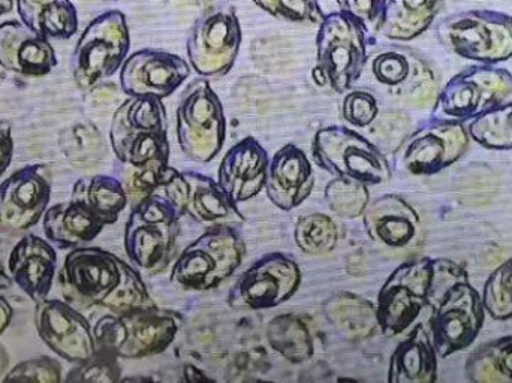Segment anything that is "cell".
<instances>
[{
	"label": "cell",
	"instance_id": "6da1fadb",
	"mask_svg": "<svg viewBox=\"0 0 512 383\" xmlns=\"http://www.w3.org/2000/svg\"><path fill=\"white\" fill-rule=\"evenodd\" d=\"M367 29L345 12L325 14L316 35L313 78L336 93H346L360 80L369 62Z\"/></svg>",
	"mask_w": 512,
	"mask_h": 383
},
{
	"label": "cell",
	"instance_id": "7a4b0ae2",
	"mask_svg": "<svg viewBox=\"0 0 512 383\" xmlns=\"http://www.w3.org/2000/svg\"><path fill=\"white\" fill-rule=\"evenodd\" d=\"M180 318L171 310L150 306L126 313L102 316L95 327L96 349L122 360H141L161 354L176 339Z\"/></svg>",
	"mask_w": 512,
	"mask_h": 383
},
{
	"label": "cell",
	"instance_id": "3957f363",
	"mask_svg": "<svg viewBox=\"0 0 512 383\" xmlns=\"http://www.w3.org/2000/svg\"><path fill=\"white\" fill-rule=\"evenodd\" d=\"M110 141L123 165L168 164V120L161 99L129 96L111 120Z\"/></svg>",
	"mask_w": 512,
	"mask_h": 383
},
{
	"label": "cell",
	"instance_id": "277c9868",
	"mask_svg": "<svg viewBox=\"0 0 512 383\" xmlns=\"http://www.w3.org/2000/svg\"><path fill=\"white\" fill-rule=\"evenodd\" d=\"M436 36L451 53L481 65H498L512 57V17L504 12H456L439 21Z\"/></svg>",
	"mask_w": 512,
	"mask_h": 383
},
{
	"label": "cell",
	"instance_id": "5b68a950",
	"mask_svg": "<svg viewBox=\"0 0 512 383\" xmlns=\"http://www.w3.org/2000/svg\"><path fill=\"white\" fill-rule=\"evenodd\" d=\"M246 246L228 225H213L186 247L171 273V282L185 291H209L236 273Z\"/></svg>",
	"mask_w": 512,
	"mask_h": 383
},
{
	"label": "cell",
	"instance_id": "8992f818",
	"mask_svg": "<svg viewBox=\"0 0 512 383\" xmlns=\"http://www.w3.org/2000/svg\"><path fill=\"white\" fill-rule=\"evenodd\" d=\"M315 164L331 176L354 180L369 186L391 179V168L384 153L363 135L346 126L319 129L313 137Z\"/></svg>",
	"mask_w": 512,
	"mask_h": 383
},
{
	"label": "cell",
	"instance_id": "52a82bcc",
	"mask_svg": "<svg viewBox=\"0 0 512 383\" xmlns=\"http://www.w3.org/2000/svg\"><path fill=\"white\" fill-rule=\"evenodd\" d=\"M131 48L128 20L119 9L90 21L75 44L72 75L81 90H90L122 68Z\"/></svg>",
	"mask_w": 512,
	"mask_h": 383
},
{
	"label": "cell",
	"instance_id": "ba28073f",
	"mask_svg": "<svg viewBox=\"0 0 512 383\" xmlns=\"http://www.w3.org/2000/svg\"><path fill=\"white\" fill-rule=\"evenodd\" d=\"M176 132L180 150L200 164L213 161L224 147L227 137L224 107L204 78L192 81L180 96Z\"/></svg>",
	"mask_w": 512,
	"mask_h": 383
},
{
	"label": "cell",
	"instance_id": "9c48e42d",
	"mask_svg": "<svg viewBox=\"0 0 512 383\" xmlns=\"http://www.w3.org/2000/svg\"><path fill=\"white\" fill-rule=\"evenodd\" d=\"M512 93V74L496 65H477L454 75L433 105L435 119L465 123L477 119Z\"/></svg>",
	"mask_w": 512,
	"mask_h": 383
},
{
	"label": "cell",
	"instance_id": "30bf717a",
	"mask_svg": "<svg viewBox=\"0 0 512 383\" xmlns=\"http://www.w3.org/2000/svg\"><path fill=\"white\" fill-rule=\"evenodd\" d=\"M243 32L236 8L227 3L207 8L189 33L188 60L201 77H222L233 69Z\"/></svg>",
	"mask_w": 512,
	"mask_h": 383
},
{
	"label": "cell",
	"instance_id": "8fae6325",
	"mask_svg": "<svg viewBox=\"0 0 512 383\" xmlns=\"http://www.w3.org/2000/svg\"><path fill=\"white\" fill-rule=\"evenodd\" d=\"M433 259L418 258L397 267L379 291L376 301L379 330L387 337L405 333L430 306Z\"/></svg>",
	"mask_w": 512,
	"mask_h": 383
},
{
	"label": "cell",
	"instance_id": "7c38bea8",
	"mask_svg": "<svg viewBox=\"0 0 512 383\" xmlns=\"http://www.w3.org/2000/svg\"><path fill=\"white\" fill-rule=\"evenodd\" d=\"M125 265L122 259L99 247H75L60 267V292L74 307H102L122 282Z\"/></svg>",
	"mask_w": 512,
	"mask_h": 383
},
{
	"label": "cell",
	"instance_id": "4fadbf2b",
	"mask_svg": "<svg viewBox=\"0 0 512 383\" xmlns=\"http://www.w3.org/2000/svg\"><path fill=\"white\" fill-rule=\"evenodd\" d=\"M430 336L439 358L469 348L484 325V306L469 279L451 285L432 306Z\"/></svg>",
	"mask_w": 512,
	"mask_h": 383
},
{
	"label": "cell",
	"instance_id": "5bb4252c",
	"mask_svg": "<svg viewBox=\"0 0 512 383\" xmlns=\"http://www.w3.org/2000/svg\"><path fill=\"white\" fill-rule=\"evenodd\" d=\"M373 80L393 98L423 108L435 105L438 77L435 69L417 51L391 45L376 51L369 59Z\"/></svg>",
	"mask_w": 512,
	"mask_h": 383
},
{
	"label": "cell",
	"instance_id": "9a60e30c",
	"mask_svg": "<svg viewBox=\"0 0 512 383\" xmlns=\"http://www.w3.org/2000/svg\"><path fill=\"white\" fill-rule=\"evenodd\" d=\"M301 271L297 262L273 252L255 261L234 283L228 304L239 310H265L280 306L297 292Z\"/></svg>",
	"mask_w": 512,
	"mask_h": 383
},
{
	"label": "cell",
	"instance_id": "2e32d148",
	"mask_svg": "<svg viewBox=\"0 0 512 383\" xmlns=\"http://www.w3.org/2000/svg\"><path fill=\"white\" fill-rule=\"evenodd\" d=\"M36 333L51 352L72 364L95 355L96 340L89 321L68 301H38L33 313Z\"/></svg>",
	"mask_w": 512,
	"mask_h": 383
},
{
	"label": "cell",
	"instance_id": "e0dca14e",
	"mask_svg": "<svg viewBox=\"0 0 512 383\" xmlns=\"http://www.w3.org/2000/svg\"><path fill=\"white\" fill-rule=\"evenodd\" d=\"M468 144L469 132L463 123L433 117L409 138L402 164L414 176H433L459 161Z\"/></svg>",
	"mask_w": 512,
	"mask_h": 383
},
{
	"label": "cell",
	"instance_id": "ac0fdd59",
	"mask_svg": "<svg viewBox=\"0 0 512 383\" xmlns=\"http://www.w3.org/2000/svg\"><path fill=\"white\" fill-rule=\"evenodd\" d=\"M191 74L183 57L168 51L143 48L126 57L120 68V87L128 96L165 99Z\"/></svg>",
	"mask_w": 512,
	"mask_h": 383
},
{
	"label": "cell",
	"instance_id": "d6986e66",
	"mask_svg": "<svg viewBox=\"0 0 512 383\" xmlns=\"http://www.w3.org/2000/svg\"><path fill=\"white\" fill-rule=\"evenodd\" d=\"M51 198V174L47 165H27L0 185V226L23 232L44 217Z\"/></svg>",
	"mask_w": 512,
	"mask_h": 383
},
{
	"label": "cell",
	"instance_id": "ffe728a7",
	"mask_svg": "<svg viewBox=\"0 0 512 383\" xmlns=\"http://www.w3.org/2000/svg\"><path fill=\"white\" fill-rule=\"evenodd\" d=\"M364 228L373 243L394 252H411L423 243L420 214L399 195H382L367 204Z\"/></svg>",
	"mask_w": 512,
	"mask_h": 383
},
{
	"label": "cell",
	"instance_id": "44dd1931",
	"mask_svg": "<svg viewBox=\"0 0 512 383\" xmlns=\"http://www.w3.org/2000/svg\"><path fill=\"white\" fill-rule=\"evenodd\" d=\"M56 273V247L38 235H24L9 253L8 274L12 283L33 303L48 297Z\"/></svg>",
	"mask_w": 512,
	"mask_h": 383
},
{
	"label": "cell",
	"instance_id": "7402d4cb",
	"mask_svg": "<svg viewBox=\"0 0 512 383\" xmlns=\"http://www.w3.org/2000/svg\"><path fill=\"white\" fill-rule=\"evenodd\" d=\"M315 186V171L306 153L286 144L270 159L264 189L271 204L283 211L303 204Z\"/></svg>",
	"mask_w": 512,
	"mask_h": 383
},
{
	"label": "cell",
	"instance_id": "603a6c76",
	"mask_svg": "<svg viewBox=\"0 0 512 383\" xmlns=\"http://www.w3.org/2000/svg\"><path fill=\"white\" fill-rule=\"evenodd\" d=\"M0 66L23 77H45L57 66L50 39L38 35L21 21L0 24Z\"/></svg>",
	"mask_w": 512,
	"mask_h": 383
},
{
	"label": "cell",
	"instance_id": "cb8c5ba5",
	"mask_svg": "<svg viewBox=\"0 0 512 383\" xmlns=\"http://www.w3.org/2000/svg\"><path fill=\"white\" fill-rule=\"evenodd\" d=\"M268 164L267 150L254 137L245 138L222 159L218 183L234 205L249 201L264 188Z\"/></svg>",
	"mask_w": 512,
	"mask_h": 383
},
{
	"label": "cell",
	"instance_id": "d4e9b609",
	"mask_svg": "<svg viewBox=\"0 0 512 383\" xmlns=\"http://www.w3.org/2000/svg\"><path fill=\"white\" fill-rule=\"evenodd\" d=\"M177 223L149 222L131 213L125 228V250L132 264L146 273H161L173 258Z\"/></svg>",
	"mask_w": 512,
	"mask_h": 383
},
{
	"label": "cell",
	"instance_id": "484cf974",
	"mask_svg": "<svg viewBox=\"0 0 512 383\" xmlns=\"http://www.w3.org/2000/svg\"><path fill=\"white\" fill-rule=\"evenodd\" d=\"M45 237L59 249H75L95 240L105 223L92 213L83 202L71 198L47 208L42 217Z\"/></svg>",
	"mask_w": 512,
	"mask_h": 383
},
{
	"label": "cell",
	"instance_id": "4316f807",
	"mask_svg": "<svg viewBox=\"0 0 512 383\" xmlns=\"http://www.w3.org/2000/svg\"><path fill=\"white\" fill-rule=\"evenodd\" d=\"M438 358L429 331L424 325H417L391 355L388 382H435L438 379Z\"/></svg>",
	"mask_w": 512,
	"mask_h": 383
},
{
	"label": "cell",
	"instance_id": "83f0119b",
	"mask_svg": "<svg viewBox=\"0 0 512 383\" xmlns=\"http://www.w3.org/2000/svg\"><path fill=\"white\" fill-rule=\"evenodd\" d=\"M447 0H388L378 33L391 41H412L436 20Z\"/></svg>",
	"mask_w": 512,
	"mask_h": 383
},
{
	"label": "cell",
	"instance_id": "f1b7e54d",
	"mask_svg": "<svg viewBox=\"0 0 512 383\" xmlns=\"http://www.w3.org/2000/svg\"><path fill=\"white\" fill-rule=\"evenodd\" d=\"M188 199L189 186L185 174L167 165L161 183L132 205L131 213L149 222L177 223L186 214Z\"/></svg>",
	"mask_w": 512,
	"mask_h": 383
},
{
	"label": "cell",
	"instance_id": "f546056e",
	"mask_svg": "<svg viewBox=\"0 0 512 383\" xmlns=\"http://www.w3.org/2000/svg\"><path fill=\"white\" fill-rule=\"evenodd\" d=\"M18 15L29 29L47 39H69L78 29L71 0H17Z\"/></svg>",
	"mask_w": 512,
	"mask_h": 383
},
{
	"label": "cell",
	"instance_id": "4dcf8cb0",
	"mask_svg": "<svg viewBox=\"0 0 512 383\" xmlns=\"http://www.w3.org/2000/svg\"><path fill=\"white\" fill-rule=\"evenodd\" d=\"M189 186L186 214L204 225H225L231 220H243L242 213L228 199L221 185L198 173H185Z\"/></svg>",
	"mask_w": 512,
	"mask_h": 383
},
{
	"label": "cell",
	"instance_id": "1f68e13d",
	"mask_svg": "<svg viewBox=\"0 0 512 383\" xmlns=\"http://www.w3.org/2000/svg\"><path fill=\"white\" fill-rule=\"evenodd\" d=\"M333 327L349 340H366L379 328L376 306L355 294L334 295L324 306Z\"/></svg>",
	"mask_w": 512,
	"mask_h": 383
},
{
	"label": "cell",
	"instance_id": "d6a6232c",
	"mask_svg": "<svg viewBox=\"0 0 512 383\" xmlns=\"http://www.w3.org/2000/svg\"><path fill=\"white\" fill-rule=\"evenodd\" d=\"M71 198L83 202L105 226L116 223L120 213L129 204L122 180L105 174L78 180L72 188Z\"/></svg>",
	"mask_w": 512,
	"mask_h": 383
},
{
	"label": "cell",
	"instance_id": "836d02e7",
	"mask_svg": "<svg viewBox=\"0 0 512 383\" xmlns=\"http://www.w3.org/2000/svg\"><path fill=\"white\" fill-rule=\"evenodd\" d=\"M267 342L288 363H306L312 358L313 339L307 325L292 313L271 319L267 327Z\"/></svg>",
	"mask_w": 512,
	"mask_h": 383
},
{
	"label": "cell",
	"instance_id": "e575fe53",
	"mask_svg": "<svg viewBox=\"0 0 512 383\" xmlns=\"http://www.w3.org/2000/svg\"><path fill=\"white\" fill-rule=\"evenodd\" d=\"M469 381L512 383V336L478 346L465 364Z\"/></svg>",
	"mask_w": 512,
	"mask_h": 383
},
{
	"label": "cell",
	"instance_id": "d590c367",
	"mask_svg": "<svg viewBox=\"0 0 512 383\" xmlns=\"http://www.w3.org/2000/svg\"><path fill=\"white\" fill-rule=\"evenodd\" d=\"M469 137L490 150H512V101L496 105L472 120Z\"/></svg>",
	"mask_w": 512,
	"mask_h": 383
},
{
	"label": "cell",
	"instance_id": "8d00e7d4",
	"mask_svg": "<svg viewBox=\"0 0 512 383\" xmlns=\"http://www.w3.org/2000/svg\"><path fill=\"white\" fill-rule=\"evenodd\" d=\"M295 244L306 255L324 256L333 252L339 241V229L330 216L310 213L295 225Z\"/></svg>",
	"mask_w": 512,
	"mask_h": 383
},
{
	"label": "cell",
	"instance_id": "74e56055",
	"mask_svg": "<svg viewBox=\"0 0 512 383\" xmlns=\"http://www.w3.org/2000/svg\"><path fill=\"white\" fill-rule=\"evenodd\" d=\"M324 199L331 213L340 219H357L363 216L367 204L370 202L369 191L363 183L354 180L334 177L325 186Z\"/></svg>",
	"mask_w": 512,
	"mask_h": 383
},
{
	"label": "cell",
	"instance_id": "f35d334b",
	"mask_svg": "<svg viewBox=\"0 0 512 383\" xmlns=\"http://www.w3.org/2000/svg\"><path fill=\"white\" fill-rule=\"evenodd\" d=\"M481 301L484 310L496 321L512 319V258L490 274Z\"/></svg>",
	"mask_w": 512,
	"mask_h": 383
},
{
	"label": "cell",
	"instance_id": "ab89813d",
	"mask_svg": "<svg viewBox=\"0 0 512 383\" xmlns=\"http://www.w3.org/2000/svg\"><path fill=\"white\" fill-rule=\"evenodd\" d=\"M155 306L146 283L141 279L140 274L126 264L123 270L122 282L119 283L113 294L102 304L104 309L111 313H126L132 310L144 309V307Z\"/></svg>",
	"mask_w": 512,
	"mask_h": 383
},
{
	"label": "cell",
	"instance_id": "60d3db41",
	"mask_svg": "<svg viewBox=\"0 0 512 383\" xmlns=\"http://www.w3.org/2000/svg\"><path fill=\"white\" fill-rule=\"evenodd\" d=\"M268 14L289 23L318 26L325 12L318 0H252Z\"/></svg>",
	"mask_w": 512,
	"mask_h": 383
},
{
	"label": "cell",
	"instance_id": "b9f144b4",
	"mask_svg": "<svg viewBox=\"0 0 512 383\" xmlns=\"http://www.w3.org/2000/svg\"><path fill=\"white\" fill-rule=\"evenodd\" d=\"M119 358L104 349H96L95 355L84 363L75 364L66 376V382H117L120 379Z\"/></svg>",
	"mask_w": 512,
	"mask_h": 383
},
{
	"label": "cell",
	"instance_id": "7bdbcfd3",
	"mask_svg": "<svg viewBox=\"0 0 512 383\" xmlns=\"http://www.w3.org/2000/svg\"><path fill=\"white\" fill-rule=\"evenodd\" d=\"M168 164L149 162L144 165H123L122 183L128 193L129 202L137 204L141 198L161 183L162 174Z\"/></svg>",
	"mask_w": 512,
	"mask_h": 383
},
{
	"label": "cell",
	"instance_id": "ee69618b",
	"mask_svg": "<svg viewBox=\"0 0 512 383\" xmlns=\"http://www.w3.org/2000/svg\"><path fill=\"white\" fill-rule=\"evenodd\" d=\"M342 117L355 128H369L379 117L378 99L367 90H348L342 102Z\"/></svg>",
	"mask_w": 512,
	"mask_h": 383
},
{
	"label": "cell",
	"instance_id": "f6af8a7d",
	"mask_svg": "<svg viewBox=\"0 0 512 383\" xmlns=\"http://www.w3.org/2000/svg\"><path fill=\"white\" fill-rule=\"evenodd\" d=\"M5 381L60 382L62 366L51 357L30 358L6 373Z\"/></svg>",
	"mask_w": 512,
	"mask_h": 383
},
{
	"label": "cell",
	"instance_id": "bcb514c9",
	"mask_svg": "<svg viewBox=\"0 0 512 383\" xmlns=\"http://www.w3.org/2000/svg\"><path fill=\"white\" fill-rule=\"evenodd\" d=\"M340 11L360 21L367 32L378 33L388 0H336Z\"/></svg>",
	"mask_w": 512,
	"mask_h": 383
},
{
	"label": "cell",
	"instance_id": "7dc6e473",
	"mask_svg": "<svg viewBox=\"0 0 512 383\" xmlns=\"http://www.w3.org/2000/svg\"><path fill=\"white\" fill-rule=\"evenodd\" d=\"M12 155H14V137H12L11 123L0 120V177L11 165Z\"/></svg>",
	"mask_w": 512,
	"mask_h": 383
},
{
	"label": "cell",
	"instance_id": "c3c4849f",
	"mask_svg": "<svg viewBox=\"0 0 512 383\" xmlns=\"http://www.w3.org/2000/svg\"><path fill=\"white\" fill-rule=\"evenodd\" d=\"M12 316H14V309L6 298L0 295V334L5 333L6 328L11 324Z\"/></svg>",
	"mask_w": 512,
	"mask_h": 383
},
{
	"label": "cell",
	"instance_id": "681fc988",
	"mask_svg": "<svg viewBox=\"0 0 512 383\" xmlns=\"http://www.w3.org/2000/svg\"><path fill=\"white\" fill-rule=\"evenodd\" d=\"M12 279L2 267H0V292L6 291V289L11 288Z\"/></svg>",
	"mask_w": 512,
	"mask_h": 383
},
{
	"label": "cell",
	"instance_id": "f907efd6",
	"mask_svg": "<svg viewBox=\"0 0 512 383\" xmlns=\"http://www.w3.org/2000/svg\"><path fill=\"white\" fill-rule=\"evenodd\" d=\"M14 0H0V17L11 12Z\"/></svg>",
	"mask_w": 512,
	"mask_h": 383
}]
</instances>
